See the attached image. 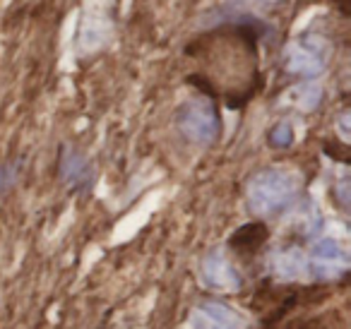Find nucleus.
Masks as SVG:
<instances>
[{
    "label": "nucleus",
    "instance_id": "obj_1",
    "mask_svg": "<svg viewBox=\"0 0 351 329\" xmlns=\"http://www.w3.org/2000/svg\"><path fill=\"white\" fill-rule=\"evenodd\" d=\"M258 25L231 22L188 44V58L197 60L202 70L191 75V82L207 94H229V103L236 106L258 87Z\"/></svg>",
    "mask_w": 351,
    "mask_h": 329
},
{
    "label": "nucleus",
    "instance_id": "obj_2",
    "mask_svg": "<svg viewBox=\"0 0 351 329\" xmlns=\"http://www.w3.org/2000/svg\"><path fill=\"white\" fill-rule=\"evenodd\" d=\"M298 190V178L291 171L284 169H267L253 175L248 183V199L250 207L258 214H272L284 209Z\"/></svg>",
    "mask_w": 351,
    "mask_h": 329
},
{
    "label": "nucleus",
    "instance_id": "obj_3",
    "mask_svg": "<svg viewBox=\"0 0 351 329\" xmlns=\"http://www.w3.org/2000/svg\"><path fill=\"white\" fill-rule=\"evenodd\" d=\"M178 127L195 145H212L219 135V116L210 103L191 101L178 111Z\"/></svg>",
    "mask_w": 351,
    "mask_h": 329
},
{
    "label": "nucleus",
    "instance_id": "obj_4",
    "mask_svg": "<svg viewBox=\"0 0 351 329\" xmlns=\"http://www.w3.org/2000/svg\"><path fill=\"white\" fill-rule=\"evenodd\" d=\"M193 327L195 329H241L243 319L234 308L224 303H205L193 315Z\"/></svg>",
    "mask_w": 351,
    "mask_h": 329
},
{
    "label": "nucleus",
    "instance_id": "obj_5",
    "mask_svg": "<svg viewBox=\"0 0 351 329\" xmlns=\"http://www.w3.org/2000/svg\"><path fill=\"white\" fill-rule=\"evenodd\" d=\"M287 68L293 75H303V77H313L325 70V56L311 44H296L287 56Z\"/></svg>",
    "mask_w": 351,
    "mask_h": 329
},
{
    "label": "nucleus",
    "instance_id": "obj_6",
    "mask_svg": "<svg viewBox=\"0 0 351 329\" xmlns=\"http://www.w3.org/2000/svg\"><path fill=\"white\" fill-rule=\"evenodd\" d=\"M202 276H205V281L212 289H219V291H231L241 284V276H239V271L234 269V265L219 255L210 257V260L202 265Z\"/></svg>",
    "mask_w": 351,
    "mask_h": 329
},
{
    "label": "nucleus",
    "instance_id": "obj_7",
    "mask_svg": "<svg viewBox=\"0 0 351 329\" xmlns=\"http://www.w3.org/2000/svg\"><path fill=\"white\" fill-rule=\"evenodd\" d=\"M313 257H315V267L320 274L337 276L346 267V250L337 241H322L313 247Z\"/></svg>",
    "mask_w": 351,
    "mask_h": 329
},
{
    "label": "nucleus",
    "instance_id": "obj_8",
    "mask_svg": "<svg viewBox=\"0 0 351 329\" xmlns=\"http://www.w3.org/2000/svg\"><path fill=\"white\" fill-rule=\"evenodd\" d=\"M267 238V231H265L263 223H248V226H243L239 233H234V238H231V245L236 247V250H258L260 245H263V241Z\"/></svg>",
    "mask_w": 351,
    "mask_h": 329
},
{
    "label": "nucleus",
    "instance_id": "obj_9",
    "mask_svg": "<svg viewBox=\"0 0 351 329\" xmlns=\"http://www.w3.org/2000/svg\"><path fill=\"white\" fill-rule=\"evenodd\" d=\"M63 178L70 180V183H87V178H89L87 161H84L82 156L68 151V154H65V161H63Z\"/></svg>",
    "mask_w": 351,
    "mask_h": 329
},
{
    "label": "nucleus",
    "instance_id": "obj_10",
    "mask_svg": "<svg viewBox=\"0 0 351 329\" xmlns=\"http://www.w3.org/2000/svg\"><path fill=\"white\" fill-rule=\"evenodd\" d=\"M306 271V262L298 252L289 250V252H282L277 257V274L284 276V279H296Z\"/></svg>",
    "mask_w": 351,
    "mask_h": 329
},
{
    "label": "nucleus",
    "instance_id": "obj_11",
    "mask_svg": "<svg viewBox=\"0 0 351 329\" xmlns=\"http://www.w3.org/2000/svg\"><path fill=\"white\" fill-rule=\"evenodd\" d=\"M269 142H272L274 147H289L293 142V130L287 123H279V125H274L272 132H269Z\"/></svg>",
    "mask_w": 351,
    "mask_h": 329
},
{
    "label": "nucleus",
    "instance_id": "obj_12",
    "mask_svg": "<svg viewBox=\"0 0 351 329\" xmlns=\"http://www.w3.org/2000/svg\"><path fill=\"white\" fill-rule=\"evenodd\" d=\"M260 3H267L269 5V3H282V0H260Z\"/></svg>",
    "mask_w": 351,
    "mask_h": 329
}]
</instances>
